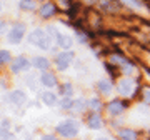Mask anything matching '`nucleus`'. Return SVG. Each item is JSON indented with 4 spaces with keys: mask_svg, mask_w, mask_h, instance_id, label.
I'll use <instances>...</instances> for the list:
<instances>
[{
    "mask_svg": "<svg viewBox=\"0 0 150 140\" xmlns=\"http://www.w3.org/2000/svg\"><path fill=\"white\" fill-rule=\"evenodd\" d=\"M28 42L33 43V45H37L38 49H42V50H50L54 38L48 35V32H45L42 28H35L28 35Z\"/></svg>",
    "mask_w": 150,
    "mask_h": 140,
    "instance_id": "1",
    "label": "nucleus"
},
{
    "mask_svg": "<svg viewBox=\"0 0 150 140\" xmlns=\"http://www.w3.org/2000/svg\"><path fill=\"white\" fill-rule=\"evenodd\" d=\"M57 132L62 137H65V139H72V137H75V135L79 134V124L72 119L64 120V122H60L57 125Z\"/></svg>",
    "mask_w": 150,
    "mask_h": 140,
    "instance_id": "2",
    "label": "nucleus"
},
{
    "mask_svg": "<svg viewBox=\"0 0 150 140\" xmlns=\"http://www.w3.org/2000/svg\"><path fill=\"white\" fill-rule=\"evenodd\" d=\"M23 35H25V25L23 23H13V27L8 32V42L17 45L23 40Z\"/></svg>",
    "mask_w": 150,
    "mask_h": 140,
    "instance_id": "3",
    "label": "nucleus"
},
{
    "mask_svg": "<svg viewBox=\"0 0 150 140\" xmlns=\"http://www.w3.org/2000/svg\"><path fill=\"white\" fill-rule=\"evenodd\" d=\"M74 57L75 55L72 54V52H62V54L57 55V59H55V64H57V67H59V70H67L70 67V64L74 62Z\"/></svg>",
    "mask_w": 150,
    "mask_h": 140,
    "instance_id": "4",
    "label": "nucleus"
},
{
    "mask_svg": "<svg viewBox=\"0 0 150 140\" xmlns=\"http://www.w3.org/2000/svg\"><path fill=\"white\" fill-rule=\"evenodd\" d=\"M117 88L122 95L130 97V95H134V92H135V82L132 78H122V80L118 82Z\"/></svg>",
    "mask_w": 150,
    "mask_h": 140,
    "instance_id": "5",
    "label": "nucleus"
},
{
    "mask_svg": "<svg viewBox=\"0 0 150 140\" xmlns=\"http://www.w3.org/2000/svg\"><path fill=\"white\" fill-rule=\"evenodd\" d=\"M30 69V62L27 60V57H17L13 62H12V72L13 74H20V72H25V70Z\"/></svg>",
    "mask_w": 150,
    "mask_h": 140,
    "instance_id": "6",
    "label": "nucleus"
},
{
    "mask_svg": "<svg viewBox=\"0 0 150 140\" xmlns=\"http://www.w3.org/2000/svg\"><path fill=\"white\" fill-rule=\"evenodd\" d=\"M55 42H57V45H59L60 49L64 50H69L72 45H74V40H72V37H69L67 33H62V32H57L55 33Z\"/></svg>",
    "mask_w": 150,
    "mask_h": 140,
    "instance_id": "7",
    "label": "nucleus"
},
{
    "mask_svg": "<svg viewBox=\"0 0 150 140\" xmlns=\"http://www.w3.org/2000/svg\"><path fill=\"white\" fill-rule=\"evenodd\" d=\"M7 100L10 103H13V105H23L25 100H27V95H25V92H22V90H12L8 93Z\"/></svg>",
    "mask_w": 150,
    "mask_h": 140,
    "instance_id": "8",
    "label": "nucleus"
},
{
    "mask_svg": "<svg viewBox=\"0 0 150 140\" xmlns=\"http://www.w3.org/2000/svg\"><path fill=\"white\" fill-rule=\"evenodd\" d=\"M40 82H42V85H45L47 88H54L57 85V78H55L54 74H50V72H43L42 77H40Z\"/></svg>",
    "mask_w": 150,
    "mask_h": 140,
    "instance_id": "9",
    "label": "nucleus"
},
{
    "mask_svg": "<svg viewBox=\"0 0 150 140\" xmlns=\"http://www.w3.org/2000/svg\"><path fill=\"white\" fill-rule=\"evenodd\" d=\"M87 122H88L87 125H88L90 129H93V130H97V129H100V127H102V119H100V115H98L97 112L90 113Z\"/></svg>",
    "mask_w": 150,
    "mask_h": 140,
    "instance_id": "10",
    "label": "nucleus"
},
{
    "mask_svg": "<svg viewBox=\"0 0 150 140\" xmlns=\"http://www.w3.org/2000/svg\"><path fill=\"white\" fill-rule=\"evenodd\" d=\"M123 112V103L120 100H113L108 103V113L110 115H120Z\"/></svg>",
    "mask_w": 150,
    "mask_h": 140,
    "instance_id": "11",
    "label": "nucleus"
},
{
    "mask_svg": "<svg viewBox=\"0 0 150 140\" xmlns=\"http://www.w3.org/2000/svg\"><path fill=\"white\" fill-rule=\"evenodd\" d=\"M54 13H55V5L52 2H47V4H43V5L40 7V15H42L43 18H48V17L54 15Z\"/></svg>",
    "mask_w": 150,
    "mask_h": 140,
    "instance_id": "12",
    "label": "nucleus"
},
{
    "mask_svg": "<svg viewBox=\"0 0 150 140\" xmlns=\"http://www.w3.org/2000/svg\"><path fill=\"white\" fill-rule=\"evenodd\" d=\"M42 100H43V103H45V105H48V107H52V105H55V103H57V100H59V98H57V95H55L54 92H43L42 93Z\"/></svg>",
    "mask_w": 150,
    "mask_h": 140,
    "instance_id": "13",
    "label": "nucleus"
},
{
    "mask_svg": "<svg viewBox=\"0 0 150 140\" xmlns=\"http://www.w3.org/2000/svg\"><path fill=\"white\" fill-rule=\"evenodd\" d=\"M33 65L37 67V70H47L50 67V60L45 57H35L33 59Z\"/></svg>",
    "mask_w": 150,
    "mask_h": 140,
    "instance_id": "14",
    "label": "nucleus"
},
{
    "mask_svg": "<svg viewBox=\"0 0 150 140\" xmlns=\"http://www.w3.org/2000/svg\"><path fill=\"white\" fill-rule=\"evenodd\" d=\"M118 135H120L122 140H137V134H135L134 130H130V129L118 130Z\"/></svg>",
    "mask_w": 150,
    "mask_h": 140,
    "instance_id": "15",
    "label": "nucleus"
},
{
    "mask_svg": "<svg viewBox=\"0 0 150 140\" xmlns=\"http://www.w3.org/2000/svg\"><path fill=\"white\" fill-rule=\"evenodd\" d=\"M37 7V0H20L22 10H33Z\"/></svg>",
    "mask_w": 150,
    "mask_h": 140,
    "instance_id": "16",
    "label": "nucleus"
},
{
    "mask_svg": "<svg viewBox=\"0 0 150 140\" xmlns=\"http://www.w3.org/2000/svg\"><path fill=\"white\" fill-rule=\"evenodd\" d=\"M97 87H98V90L102 92V93H110L112 92V85H110L108 80H100L97 83Z\"/></svg>",
    "mask_w": 150,
    "mask_h": 140,
    "instance_id": "17",
    "label": "nucleus"
},
{
    "mask_svg": "<svg viewBox=\"0 0 150 140\" xmlns=\"http://www.w3.org/2000/svg\"><path fill=\"white\" fill-rule=\"evenodd\" d=\"M125 5L132 7V8H144V4H142V0H122Z\"/></svg>",
    "mask_w": 150,
    "mask_h": 140,
    "instance_id": "18",
    "label": "nucleus"
},
{
    "mask_svg": "<svg viewBox=\"0 0 150 140\" xmlns=\"http://www.w3.org/2000/svg\"><path fill=\"white\" fill-rule=\"evenodd\" d=\"M62 108L64 110H72L74 108V100H72V97H64V100H62Z\"/></svg>",
    "mask_w": 150,
    "mask_h": 140,
    "instance_id": "19",
    "label": "nucleus"
},
{
    "mask_svg": "<svg viewBox=\"0 0 150 140\" xmlns=\"http://www.w3.org/2000/svg\"><path fill=\"white\" fill-rule=\"evenodd\" d=\"M88 105V102H83V100H74V108L77 110V112H83L85 110V107Z\"/></svg>",
    "mask_w": 150,
    "mask_h": 140,
    "instance_id": "20",
    "label": "nucleus"
},
{
    "mask_svg": "<svg viewBox=\"0 0 150 140\" xmlns=\"http://www.w3.org/2000/svg\"><path fill=\"white\" fill-rule=\"evenodd\" d=\"M10 52L8 50H0V64H8L10 62Z\"/></svg>",
    "mask_w": 150,
    "mask_h": 140,
    "instance_id": "21",
    "label": "nucleus"
},
{
    "mask_svg": "<svg viewBox=\"0 0 150 140\" xmlns=\"http://www.w3.org/2000/svg\"><path fill=\"white\" fill-rule=\"evenodd\" d=\"M72 92H74V88H72L70 83H65V85L62 87V93H64V97H72Z\"/></svg>",
    "mask_w": 150,
    "mask_h": 140,
    "instance_id": "22",
    "label": "nucleus"
},
{
    "mask_svg": "<svg viewBox=\"0 0 150 140\" xmlns=\"http://www.w3.org/2000/svg\"><path fill=\"white\" fill-rule=\"evenodd\" d=\"M88 107L92 108V110H98V108H100V102H98V100H95V98H93V100H88Z\"/></svg>",
    "mask_w": 150,
    "mask_h": 140,
    "instance_id": "23",
    "label": "nucleus"
},
{
    "mask_svg": "<svg viewBox=\"0 0 150 140\" xmlns=\"http://www.w3.org/2000/svg\"><path fill=\"white\" fill-rule=\"evenodd\" d=\"M142 95H144L145 102H149V103H150V87H145L144 90H142Z\"/></svg>",
    "mask_w": 150,
    "mask_h": 140,
    "instance_id": "24",
    "label": "nucleus"
},
{
    "mask_svg": "<svg viewBox=\"0 0 150 140\" xmlns=\"http://www.w3.org/2000/svg\"><path fill=\"white\" fill-rule=\"evenodd\" d=\"M42 140H57V137H54V135H43L42 137Z\"/></svg>",
    "mask_w": 150,
    "mask_h": 140,
    "instance_id": "25",
    "label": "nucleus"
},
{
    "mask_svg": "<svg viewBox=\"0 0 150 140\" xmlns=\"http://www.w3.org/2000/svg\"><path fill=\"white\" fill-rule=\"evenodd\" d=\"M5 28H7V23H5V22H0V33L5 32Z\"/></svg>",
    "mask_w": 150,
    "mask_h": 140,
    "instance_id": "26",
    "label": "nucleus"
},
{
    "mask_svg": "<svg viewBox=\"0 0 150 140\" xmlns=\"http://www.w3.org/2000/svg\"><path fill=\"white\" fill-rule=\"evenodd\" d=\"M95 140H110V139H107V137H98V139H95Z\"/></svg>",
    "mask_w": 150,
    "mask_h": 140,
    "instance_id": "27",
    "label": "nucleus"
},
{
    "mask_svg": "<svg viewBox=\"0 0 150 140\" xmlns=\"http://www.w3.org/2000/svg\"><path fill=\"white\" fill-rule=\"evenodd\" d=\"M0 10H2V4H0Z\"/></svg>",
    "mask_w": 150,
    "mask_h": 140,
    "instance_id": "28",
    "label": "nucleus"
}]
</instances>
